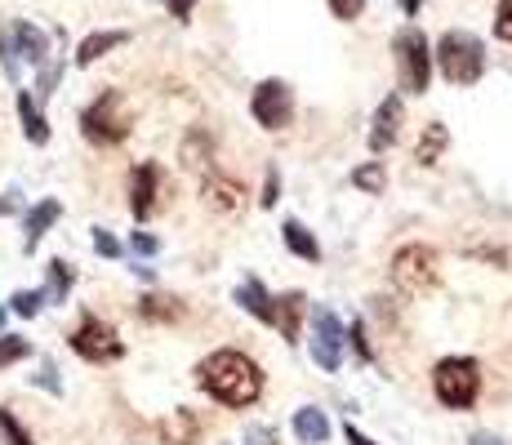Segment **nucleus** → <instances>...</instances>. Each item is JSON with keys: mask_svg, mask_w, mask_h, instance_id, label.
Listing matches in <instances>:
<instances>
[{"mask_svg": "<svg viewBox=\"0 0 512 445\" xmlns=\"http://www.w3.org/2000/svg\"><path fill=\"white\" fill-rule=\"evenodd\" d=\"M196 383H201V388L210 392L214 401L232 405V410H241V405H254V401L263 397V370L245 352H232V348L205 356V361L196 365Z\"/></svg>", "mask_w": 512, "mask_h": 445, "instance_id": "nucleus-1", "label": "nucleus"}, {"mask_svg": "<svg viewBox=\"0 0 512 445\" xmlns=\"http://www.w3.org/2000/svg\"><path fill=\"white\" fill-rule=\"evenodd\" d=\"M437 63L450 85H477L486 72V45L472 32H446L437 45Z\"/></svg>", "mask_w": 512, "mask_h": 445, "instance_id": "nucleus-2", "label": "nucleus"}, {"mask_svg": "<svg viewBox=\"0 0 512 445\" xmlns=\"http://www.w3.org/2000/svg\"><path fill=\"white\" fill-rule=\"evenodd\" d=\"M432 392L450 410H468L481 392V365L472 356H450V361H441L432 370Z\"/></svg>", "mask_w": 512, "mask_h": 445, "instance_id": "nucleus-3", "label": "nucleus"}, {"mask_svg": "<svg viewBox=\"0 0 512 445\" xmlns=\"http://www.w3.org/2000/svg\"><path fill=\"white\" fill-rule=\"evenodd\" d=\"M0 63H5L9 81H23V63H32V67L49 63V36L32 23H9L0 32Z\"/></svg>", "mask_w": 512, "mask_h": 445, "instance_id": "nucleus-4", "label": "nucleus"}, {"mask_svg": "<svg viewBox=\"0 0 512 445\" xmlns=\"http://www.w3.org/2000/svg\"><path fill=\"white\" fill-rule=\"evenodd\" d=\"M81 130L98 147H116V143H125V138H130V112H125V103H121V94H116V89L98 94L94 103L85 107V112H81Z\"/></svg>", "mask_w": 512, "mask_h": 445, "instance_id": "nucleus-5", "label": "nucleus"}, {"mask_svg": "<svg viewBox=\"0 0 512 445\" xmlns=\"http://www.w3.org/2000/svg\"><path fill=\"white\" fill-rule=\"evenodd\" d=\"M441 281V267H437V254L428 250V245H406V250L392 259V285H397L401 294H428L432 285Z\"/></svg>", "mask_w": 512, "mask_h": 445, "instance_id": "nucleus-6", "label": "nucleus"}, {"mask_svg": "<svg viewBox=\"0 0 512 445\" xmlns=\"http://www.w3.org/2000/svg\"><path fill=\"white\" fill-rule=\"evenodd\" d=\"M397 72H401V89H410V94H423L428 89V76H432V54H428V41H423L419 27H401L397 41Z\"/></svg>", "mask_w": 512, "mask_h": 445, "instance_id": "nucleus-7", "label": "nucleus"}, {"mask_svg": "<svg viewBox=\"0 0 512 445\" xmlns=\"http://www.w3.org/2000/svg\"><path fill=\"white\" fill-rule=\"evenodd\" d=\"M72 348H76V356H85V361H94V365L121 361V356H125L121 334H116L107 321H98V316H85V321L76 325V334H72Z\"/></svg>", "mask_w": 512, "mask_h": 445, "instance_id": "nucleus-8", "label": "nucleus"}, {"mask_svg": "<svg viewBox=\"0 0 512 445\" xmlns=\"http://www.w3.org/2000/svg\"><path fill=\"white\" fill-rule=\"evenodd\" d=\"M254 121L263 125V130H285V125L294 121V94L285 81H263L254 89V103H250Z\"/></svg>", "mask_w": 512, "mask_h": 445, "instance_id": "nucleus-9", "label": "nucleus"}, {"mask_svg": "<svg viewBox=\"0 0 512 445\" xmlns=\"http://www.w3.org/2000/svg\"><path fill=\"white\" fill-rule=\"evenodd\" d=\"M312 356L321 370H339L343 365V321L330 308L312 312Z\"/></svg>", "mask_w": 512, "mask_h": 445, "instance_id": "nucleus-10", "label": "nucleus"}, {"mask_svg": "<svg viewBox=\"0 0 512 445\" xmlns=\"http://www.w3.org/2000/svg\"><path fill=\"white\" fill-rule=\"evenodd\" d=\"M161 192H165L161 170H156L152 161H143L139 170H134V183H130V210H134V219H152V214L161 210Z\"/></svg>", "mask_w": 512, "mask_h": 445, "instance_id": "nucleus-11", "label": "nucleus"}, {"mask_svg": "<svg viewBox=\"0 0 512 445\" xmlns=\"http://www.w3.org/2000/svg\"><path fill=\"white\" fill-rule=\"evenodd\" d=\"M241 183H236V178H223V174H210L201 183V201L210 205L214 214H236L241 210Z\"/></svg>", "mask_w": 512, "mask_h": 445, "instance_id": "nucleus-12", "label": "nucleus"}, {"mask_svg": "<svg viewBox=\"0 0 512 445\" xmlns=\"http://www.w3.org/2000/svg\"><path fill=\"white\" fill-rule=\"evenodd\" d=\"M397 134H401V98L392 94V98H383V107H379V112H374L370 147H374V152H388V147L397 143Z\"/></svg>", "mask_w": 512, "mask_h": 445, "instance_id": "nucleus-13", "label": "nucleus"}, {"mask_svg": "<svg viewBox=\"0 0 512 445\" xmlns=\"http://www.w3.org/2000/svg\"><path fill=\"white\" fill-rule=\"evenodd\" d=\"M201 432H205V423H201V414L196 410H174L170 419L161 423L165 445H196L201 441Z\"/></svg>", "mask_w": 512, "mask_h": 445, "instance_id": "nucleus-14", "label": "nucleus"}, {"mask_svg": "<svg viewBox=\"0 0 512 445\" xmlns=\"http://www.w3.org/2000/svg\"><path fill=\"white\" fill-rule=\"evenodd\" d=\"M303 312H308V299L303 294H285V299L272 303V325L285 334L290 343H299V321H303Z\"/></svg>", "mask_w": 512, "mask_h": 445, "instance_id": "nucleus-15", "label": "nucleus"}, {"mask_svg": "<svg viewBox=\"0 0 512 445\" xmlns=\"http://www.w3.org/2000/svg\"><path fill=\"white\" fill-rule=\"evenodd\" d=\"M58 214H63V205H58V201H41L32 214H27V223H23V232H27V236H23V250H27V254L41 245V236L58 223Z\"/></svg>", "mask_w": 512, "mask_h": 445, "instance_id": "nucleus-16", "label": "nucleus"}, {"mask_svg": "<svg viewBox=\"0 0 512 445\" xmlns=\"http://www.w3.org/2000/svg\"><path fill=\"white\" fill-rule=\"evenodd\" d=\"M294 437H299L303 445H326L330 441V419L308 405V410L294 414Z\"/></svg>", "mask_w": 512, "mask_h": 445, "instance_id": "nucleus-17", "label": "nucleus"}, {"mask_svg": "<svg viewBox=\"0 0 512 445\" xmlns=\"http://www.w3.org/2000/svg\"><path fill=\"white\" fill-rule=\"evenodd\" d=\"M281 236H285V245H290V254L294 259H303V263H317L321 259V245H317V236L308 232L299 219H290L281 227Z\"/></svg>", "mask_w": 512, "mask_h": 445, "instance_id": "nucleus-18", "label": "nucleus"}, {"mask_svg": "<svg viewBox=\"0 0 512 445\" xmlns=\"http://www.w3.org/2000/svg\"><path fill=\"white\" fill-rule=\"evenodd\" d=\"M183 312V299H174V294H143L139 299L143 321H183Z\"/></svg>", "mask_w": 512, "mask_h": 445, "instance_id": "nucleus-19", "label": "nucleus"}, {"mask_svg": "<svg viewBox=\"0 0 512 445\" xmlns=\"http://www.w3.org/2000/svg\"><path fill=\"white\" fill-rule=\"evenodd\" d=\"M236 303H241V308H245V312H250V316H254V321L272 325V299H268V290H263V285H259V281H254V276H250V281H245V285H241V290H236Z\"/></svg>", "mask_w": 512, "mask_h": 445, "instance_id": "nucleus-20", "label": "nucleus"}, {"mask_svg": "<svg viewBox=\"0 0 512 445\" xmlns=\"http://www.w3.org/2000/svg\"><path fill=\"white\" fill-rule=\"evenodd\" d=\"M125 41H130L125 32H94V36H85L81 49H76V63L90 67V63H98V58L107 54V49H116V45H125Z\"/></svg>", "mask_w": 512, "mask_h": 445, "instance_id": "nucleus-21", "label": "nucleus"}, {"mask_svg": "<svg viewBox=\"0 0 512 445\" xmlns=\"http://www.w3.org/2000/svg\"><path fill=\"white\" fill-rule=\"evenodd\" d=\"M446 143H450L446 125H437V121H432L428 130H423L419 147H415V161H419V165H437V161H441V152H446Z\"/></svg>", "mask_w": 512, "mask_h": 445, "instance_id": "nucleus-22", "label": "nucleus"}, {"mask_svg": "<svg viewBox=\"0 0 512 445\" xmlns=\"http://www.w3.org/2000/svg\"><path fill=\"white\" fill-rule=\"evenodd\" d=\"M18 121H23V134L32 138V143H49V125H45V116L36 112L32 94H18Z\"/></svg>", "mask_w": 512, "mask_h": 445, "instance_id": "nucleus-23", "label": "nucleus"}, {"mask_svg": "<svg viewBox=\"0 0 512 445\" xmlns=\"http://www.w3.org/2000/svg\"><path fill=\"white\" fill-rule=\"evenodd\" d=\"M45 272H49V290H41L45 303H63L67 294H72V267H67L63 259H54Z\"/></svg>", "mask_w": 512, "mask_h": 445, "instance_id": "nucleus-24", "label": "nucleus"}, {"mask_svg": "<svg viewBox=\"0 0 512 445\" xmlns=\"http://www.w3.org/2000/svg\"><path fill=\"white\" fill-rule=\"evenodd\" d=\"M183 165H187V170H201V165H210V138H205V134H187Z\"/></svg>", "mask_w": 512, "mask_h": 445, "instance_id": "nucleus-25", "label": "nucleus"}, {"mask_svg": "<svg viewBox=\"0 0 512 445\" xmlns=\"http://www.w3.org/2000/svg\"><path fill=\"white\" fill-rule=\"evenodd\" d=\"M352 183H357L361 192L379 196V192H383V183H388V174H383V165L374 161V165H361V170H352Z\"/></svg>", "mask_w": 512, "mask_h": 445, "instance_id": "nucleus-26", "label": "nucleus"}, {"mask_svg": "<svg viewBox=\"0 0 512 445\" xmlns=\"http://www.w3.org/2000/svg\"><path fill=\"white\" fill-rule=\"evenodd\" d=\"M27 352H32V343L27 339H18V334H0V370L14 365V361H23Z\"/></svg>", "mask_w": 512, "mask_h": 445, "instance_id": "nucleus-27", "label": "nucleus"}, {"mask_svg": "<svg viewBox=\"0 0 512 445\" xmlns=\"http://www.w3.org/2000/svg\"><path fill=\"white\" fill-rule=\"evenodd\" d=\"M0 437H5V445H36L32 437H27V428L9 410H0Z\"/></svg>", "mask_w": 512, "mask_h": 445, "instance_id": "nucleus-28", "label": "nucleus"}, {"mask_svg": "<svg viewBox=\"0 0 512 445\" xmlns=\"http://www.w3.org/2000/svg\"><path fill=\"white\" fill-rule=\"evenodd\" d=\"M41 303H45L41 290H18L14 299H9V308H14L18 316H36V312H41Z\"/></svg>", "mask_w": 512, "mask_h": 445, "instance_id": "nucleus-29", "label": "nucleus"}, {"mask_svg": "<svg viewBox=\"0 0 512 445\" xmlns=\"http://www.w3.org/2000/svg\"><path fill=\"white\" fill-rule=\"evenodd\" d=\"M94 250L103 254V259H121V241H116L112 232H103V227H94Z\"/></svg>", "mask_w": 512, "mask_h": 445, "instance_id": "nucleus-30", "label": "nucleus"}, {"mask_svg": "<svg viewBox=\"0 0 512 445\" xmlns=\"http://www.w3.org/2000/svg\"><path fill=\"white\" fill-rule=\"evenodd\" d=\"M281 201V174H277V165L268 170V183H263V210H272V205Z\"/></svg>", "mask_w": 512, "mask_h": 445, "instance_id": "nucleus-31", "label": "nucleus"}, {"mask_svg": "<svg viewBox=\"0 0 512 445\" xmlns=\"http://www.w3.org/2000/svg\"><path fill=\"white\" fill-rule=\"evenodd\" d=\"M495 36H499V41H512V0H504V5H499V14H495Z\"/></svg>", "mask_w": 512, "mask_h": 445, "instance_id": "nucleus-32", "label": "nucleus"}, {"mask_svg": "<svg viewBox=\"0 0 512 445\" xmlns=\"http://www.w3.org/2000/svg\"><path fill=\"white\" fill-rule=\"evenodd\" d=\"M36 383H41V388H49V392H63V383H58V370L54 365H41V374H36Z\"/></svg>", "mask_w": 512, "mask_h": 445, "instance_id": "nucleus-33", "label": "nucleus"}, {"mask_svg": "<svg viewBox=\"0 0 512 445\" xmlns=\"http://www.w3.org/2000/svg\"><path fill=\"white\" fill-rule=\"evenodd\" d=\"M334 18H357L361 14V0H330Z\"/></svg>", "mask_w": 512, "mask_h": 445, "instance_id": "nucleus-34", "label": "nucleus"}, {"mask_svg": "<svg viewBox=\"0 0 512 445\" xmlns=\"http://www.w3.org/2000/svg\"><path fill=\"white\" fill-rule=\"evenodd\" d=\"M245 445H277V432L272 428H250L245 432Z\"/></svg>", "mask_w": 512, "mask_h": 445, "instance_id": "nucleus-35", "label": "nucleus"}, {"mask_svg": "<svg viewBox=\"0 0 512 445\" xmlns=\"http://www.w3.org/2000/svg\"><path fill=\"white\" fill-rule=\"evenodd\" d=\"M134 250H139V254H156V250H161V241H156V236H147V232H134Z\"/></svg>", "mask_w": 512, "mask_h": 445, "instance_id": "nucleus-36", "label": "nucleus"}, {"mask_svg": "<svg viewBox=\"0 0 512 445\" xmlns=\"http://www.w3.org/2000/svg\"><path fill=\"white\" fill-rule=\"evenodd\" d=\"M165 5H170V14L179 18V23H187V18H192V5H196V0H165Z\"/></svg>", "mask_w": 512, "mask_h": 445, "instance_id": "nucleus-37", "label": "nucleus"}, {"mask_svg": "<svg viewBox=\"0 0 512 445\" xmlns=\"http://www.w3.org/2000/svg\"><path fill=\"white\" fill-rule=\"evenodd\" d=\"M352 343H357V352L370 361V343H366V330H361V325H352Z\"/></svg>", "mask_w": 512, "mask_h": 445, "instance_id": "nucleus-38", "label": "nucleus"}, {"mask_svg": "<svg viewBox=\"0 0 512 445\" xmlns=\"http://www.w3.org/2000/svg\"><path fill=\"white\" fill-rule=\"evenodd\" d=\"M343 441H348V445H374L366 432H357V428H343Z\"/></svg>", "mask_w": 512, "mask_h": 445, "instance_id": "nucleus-39", "label": "nucleus"}, {"mask_svg": "<svg viewBox=\"0 0 512 445\" xmlns=\"http://www.w3.org/2000/svg\"><path fill=\"white\" fill-rule=\"evenodd\" d=\"M472 445H504V441L490 437V432H477V437H472Z\"/></svg>", "mask_w": 512, "mask_h": 445, "instance_id": "nucleus-40", "label": "nucleus"}, {"mask_svg": "<svg viewBox=\"0 0 512 445\" xmlns=\"http://www.w3.org/2000/svg\"><path fill=\"white\" fill-rule=\"evenodd\" d=\"M5 214H14V196H0V219H5Z\"/></svg>", "mask_w": 512, "mask_h": 445, "instance_id": "nucleus-41", "label": "nucleus"}, {"mask_svg": "<svg viewBox=\"0 0 512 445\" xmlns=\"http://www.w3.org/2000/svg\"><path fill=\"white\" fill-rule=\"evenodd\" d=\"M419 5H423V0H401V9H406V14H415Z\"/></svg>", "mask_w": 512, "mask_h": 445, "instance_id": "nucleus-42", "label": "nucleus"}]
</instances>
